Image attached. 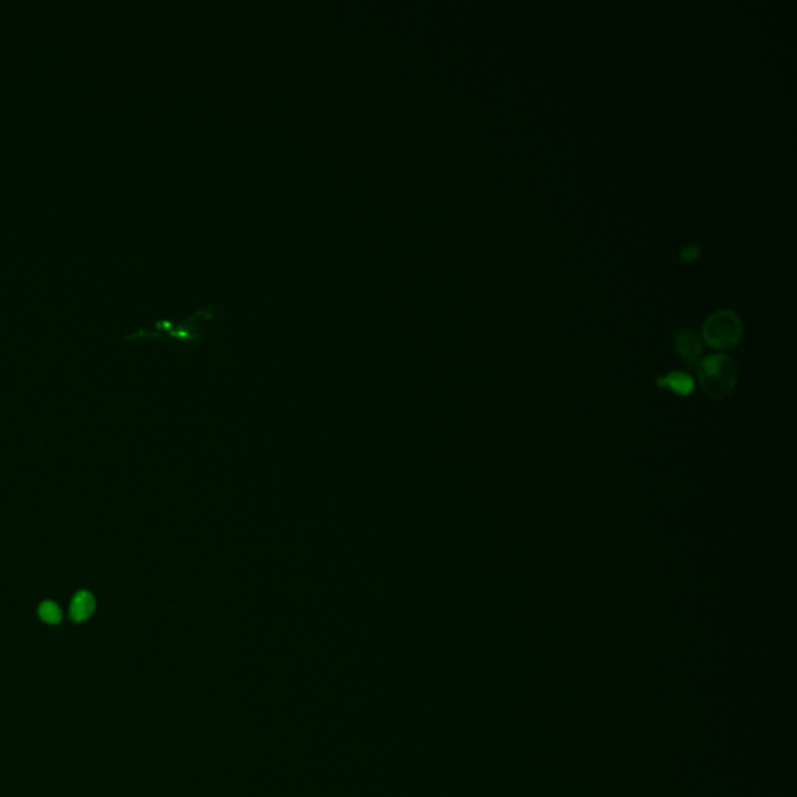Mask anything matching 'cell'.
<instances>
[{"label": "cell", "mask_w": 797, "mask_h": 797, "mask_svg": "<svg viewBox=\"0 0 797 797\" xmlns=\"http://www.w3.org/2000/svg\"><path fill=\"white\" fill-rule=\"evenodd\" d=\"M215 307L206 305L193 312L183 321H172V319L161 318L156 319L152 329H139L132 334L123 336L126 341L136 340H156V341H181V343H199L204 338V330L199 321L212 323L215 319Z\"/></svg>", "instance_id": "cell-1"}, {"label": "cell", "mask_w": 797, "mask_h": 797, "mask_svg": "<svg viewBox=\"0 0 797 797\" xmlns=\"http://www.w3.org/2000/svg\"><path fill=\"white\" fill-rule=\"evenodd\" d=\"M698 380L703 392L712 398L729 396L738 380V367L729 355L712 354L698 361Z\"/></svg>", "instance_id": "cell-2"}, {"label": "cell", "mask_w": 797, "mask_h": 797, "mask_svg": "<svg viewBox=\"0 0 797 797\" xmlns=\"http://www.w3.org/2000/svg\"><path fill=\"white\" fill-rule=\"evenodd\" d=\"M741 319L735 312L727 309L714 312L703 325L705 343L714 349H720V351L735 347L741 340Z\"/></svg>", "instance_id": "cell-3"}, {"label": "cell", "mask_w": 797, "mask_h": 797, "mask_svg": "<svg viewBox=\"0 0 797 797\" xmlns=\"http://www.w3.org/2000/svg\"><path fill=\"white\" fill-rule=\"evenodd\" d=\"M674 347L687 366H696L699 355L703 354V343L698 334L692 329H680L674 335Z\"/></svg>", "instance_id": "cell-4"}, {"label": "cell", "mask_w": 797, "mask_h": 797, "mask_svg": "<svg viewBox=\"0 0 797 797\" xmlns=\"http://www.w3.org/2000/svg\"><path fill=\"white\" fill-rule=\"evenodd\" d=\"M97 609V600L92 592L88 589L77 590L69 603V620L75 625H81L92 617Z\"/></svg>", "instance_id": "cell-5"}, {"label": "cell", "mask_w": 797, "mask_h": 797, "mask_svg": "<svg viewBox=\"0 0 797 797\" xmlns=\"http://www.w3.org/2000/svg\"><path fill=\"white\" fill-rule=\"evenodd\" d=\"M657 386L659 388H665L673 391L674 394L678 396H690L693 390H694V382L693 379L688 376L685 372H680V371H674V372H668L667 376H662L657 379Z\"/></svg>", "instance_id": "cell-6"}, {"label": "cell", "mask_w": 797, "mask_h": 797, "mask_svg": "<svg viewBox=\"0 0 797 797\" xmlns=\"http://www.w3.org/2000/svg\"><path fill=\"white\" fill-rule=\"evenodd\" d=\"M36 614L42 623L48 626H58L64 618L61 606L53 600H42L36 607Z\"/></svg>", "instance_id": "cell-7"}, {"label": "cell", "mask_w": 797, "mask_h": 797, "mask_svg": "<svg viewBox=\"0 0 797 797\" xmlns=\"http://www.w3.org/2000/svg\"><path fill=\"white\" fill-rule=\"evenodd\" d=\"M701 251H703V246H701V245H699V243H692V245L682 248L680 254H679V259H680L682 262H687V263H688V262H693V261H696V259H698L699 256H701Z\"/></svg>", "instance_id": "cell-8"}]
</instances>
